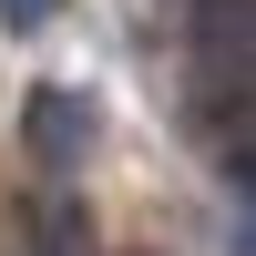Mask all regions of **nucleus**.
I'll list each match as a JSON object with an SVG mask.
<instances>
[{"label": "nucleus", "instance_id": "20e7f679", "mask_svg": "<svg viewBox=\"0 0 256 256\" xmlns=\"http://www.w3.org/2000/svg\"><path fill=\"white\" fill-rule=\"evenodd\" d=\"M236 195H246V205H256V154H236Z\"/></svg>", "mask_w": 256, "mask_h": 256}, {"label": "nucleus", "instance_id": "7ed1b4c3", "mask_svg": "<svg viewBox=\"0 0 256 256\" xmlns=\"http://www.w3.org/2000/svg\"><path fill=\"white\" fill-rule=\"evenodd\" d=\"M52 10H62V0H0V31H41Z\"/></svg>", "mask_w": 256, "mask_h": 256}, {"label": "nucleus", "instance_id": "f257e3e1", "mask_svg": "<svg viewBox=\"0 0 256 256\" xmlns=\"http://www.w3.org/2000/svg\"><path fill=\"white\" fill-rule=\"evenodd\" d=\"M20 134H31L41 164H82V144H92V102H82L72 82H41L31 113H20Z\"/></svg>", "mask_w": 256, "mask_h": 256}, {"label": "nucleus", "instance_id": "f03ea898", "mask_svg": "<svg viewBox=\"0 0 256 256\" xmlns=\"http://www.w3.org/2000/svg\"><path fill=\"white\" fill-rule=\"evenodd\" d=\"M20 256H92L82 205L72 195H31V205H20Z\"/></svg>", "mask_w": 256, "mask_h": 256}]
</instances>
